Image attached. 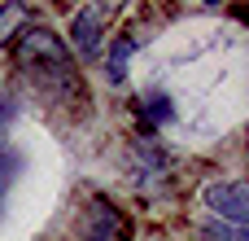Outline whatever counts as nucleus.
<instances>
[{
	"label": "nucleus",
	"mask_w": 249,
	"mask_h": 241,
	"mask_svg": "<svg viewBox=\"0 0 249 241\" xmlns=\"http://www.w3.org/2000/svg\"><path fill=\"white\" fill-rule=\"evenodd\" d=\"M131 53H136V40H131V35H114V48H109V57H105V75H109V83H123V79H127Z\"/></svg>",
	"instance_id": "39448f33"
},
{
	"label": "nucleus",
	"mask_w": 249,
	"mask_h": 241,
	"mask_svg": "<svg viewBox=\"0 0 249 241\" xmlns=\"http://www.w3.org/2000/svg\"><path fill=\"white\" fill-rule=\"evenodd\" d=\"M201 241H249V228L223 224V220H206L201 224Z\"/></svg>",
	"instance_id": "0eeeda50"
},
{
	"label": "nucleus",
	"mask_w": 249,
	"mask_h": 241,
	"mask_svg": "<svg viewBox=\"0 0 249 241\" xmlns=\"http://www.w3.org/2000/svg\"><path fill=\"white\" fill-rule=\"evenodd\" d=\"M22 22H26V9L22 4H0V48L22 35Z\"/></svg>",
	"instance_id": "423d86ee"
},
{
	"label": "nucleus",
	"mask_w": 249,
	"mask_h": 241,
	"mask_svg": "<svg viewBox=\"0 0 249 241\" xmlns=\"http://www.w3.org/2000/svg\"><path fill=\"white\" fill-rule=\"evenodd\" d=\"M206 206H210V220H223V224H241V228H249V180L210 184V189H206Z\"/></svg>",
	"instance_id": "f03ea898"
},
{
	"label": "nucleus",
	"mask_w": 249,
	"mask_h": 241,
	"mask_svg": "<svg viewBox=\"0 0 249 241\" xmlns=\"http://www.w3.org/2000/svg\"><path fill=\"white\" fill-rule=\"evenodd\" d=\"M13 167H18V158H13L9 149H0V193L9 189V180H13Z\"/></svg>",
	"instance_id": "6e6552de"
},
{
	"label": "nucleus",
	"mask_w": 249,
	"mask_h": 241,
	"mask_svg": "<svg viewBox=\"0 0 249 241\" xmlns=\"http://www.w3.org/2000/svg\"><path fill=\"white\" fill-rule=\"evenodd\" d=\"M9 119H13V105H9V97L0 92V123H9Z\"/></svg>",
	"instance_id": "1a4fd4ad"
},
{
	"label": "nucleus",
	"mask_w": 249,
	"mask_h": 241,
	"mask_svg": "<svg viewBox=\"0 0 249 241\" xmlns=\"http://www.w3.org/2000/svg\"><path fill=\"white\" fill-rule=\"evenodd\" d=\"M13 57H18V66H22V75L35 79L48 97L61 92V88H74V83H79V70H74L70 48H66L48 26H31V31H22V35L13 40ZM79 88H83V83H79Z\"/></svg>",
	"instance_id": "f257e3e1"
},
{
	"label": "nucleus",
	"mask_w": 249,
	"mask_h": 241,
	"mask_svg": "<svg viewBox=\"0 0 249 241\" xmlns=\"http://www.w3.org/2000/svg\"><path fill=\"white\" fill-rule=\"evenodd\" d=\"M79 237L83 241H123V215H118V206H109L105 198H92V206L79 220Z\"/></svg>",
	"instance_id": "20e7f679"
},
{
	"label": "nucleus",
	"mask_w": 249,
	"mask_h": 241,
	"mask_svg": "<svg viewBox=\"0 0 249 241\" xmlns=\"http://www.w3.org/2000/svg\"><path fill=\"white\" fill-rule=\"evenodd\" d=\"M101 35H105V9H79L70 18V57H96L101 53Z\"/></svg>",
	"instance_id": "7ed1b4c3"
}]
</instances>
